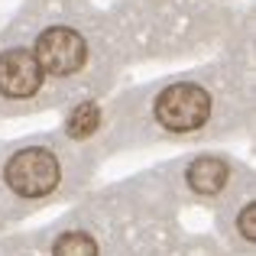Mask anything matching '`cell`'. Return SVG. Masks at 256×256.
<instances>
[{
	"mask_svg": "<svg viewBox=\"0 0 256 256\" xmlns=\"http://www.w3.org/2000/svg\"><path fill=\"white\" fill-rule=\"evenodd\" d=\"M224 49L214 62L152 78L104 100V120L94 140L100 159L146 146L227 140L250 130L256 117L250 20H240Z\"/></svg>",
	"mask_w": 256,
	"mask_h": 256,
	"instance_id": "6da1fadb",
	"label": "cell"
},
{
	"mask_svg": "<svg viewBox=\"0 0 256 256\" xmlns=\"http://www.w3.org/2000/svg\"><path fill=\"white\" fill-rule=\"evenodd\" d=\"M6 26L32 52L58 107L107 100L126 68L110 20L78 0H39Z\"/></svg>",
	"mask_w": 256,
	"mask_h": 256,
	"instance_id": "7a4b0ae2",
	"label": "cell"
},
{
	"mask_svg": "<svg viewBox=\"0 0 256 256\" xmlns=\"http://www.w3.org/2000/svg\"><path fill=\"white\" fill-rule=\"evenodd\" d=\"M100 162L94 146L72 143L62 130L0 143V234L42 208L84 194Z\"/></svg>",
	"mask_w": 256,
	"mask_h": 256,
	"instance_id": "3957f363",
	"label": "cell"
},
{
	"mask_svg": "<svg viewBox=\"0 0 256 256\" xmlns=\"http://www.w3.org/2000/svg\"><path fill=\"white\" fill-rule=\"evenodd\" d=\"M42 256H143L136 234L100 192H91L49 227L26 234Z\"/></svg>",
	"mask_w": 256,
	"mask_h": 256,
	"instance_id": "277c9868",
	"label": "cell"
},
{
	"mask_svg": "<svg viewBox=\"0 0 256 256\" xmlns=\"http://www.w3.org/2000/svg\"><path fill=\"white\" fill-rule=\"evenodd\" d=\"M150 178L175 208L208 204L218 218H224L234 204L253 194V172L227 152H198V156L172 159L156 166Z\"/></svg>",
	"mask_w": 256,
	"mask_h": 256,
	"instance_id": "5b68a950",
	"label": "cell"
},
{
	"mask_svg": "<svg viewBox=\"0 0 256 256\" xmlns=\"http://www.w3.org/2000/svg\"><path fill=\"white\" fill-rule=\"evenodd\" d=\"M49 84L39 72L26 42L10 30L0 26V120L4 117H30V114L56 110Z\"/></svg>",
	"mask_w": 256,
	"mask_h": 256,
	"instance_id": "8992f818",
	"label": "cell"
},
{
	"mask_svg": "<svg viewBox=\"0 0 256 256\" xmlns=\"http://www.w3.org/2000/svg\"><path fill=\"white\" fill-rule=\"evenodd\" d=\"M100 120H104V100H98V98L78 100V104H72L68 117H65L62 133L72 143L94 146V140H98V133H100Z\"/></svg>",
	"mask_w": 256,
	"mask_h": 256,
	"instance_id": "52a82bcc",
	"label": "cell"
},
{
	"mask_svg": "<svg viewBox=\"0 0 256 256\" xmlns=\"http://www.w3.org/2000/svg\"><path fill=\"white\" fill-rule=\"evenodd\" d=\"M0 256H42V253H39L23 234V237H6L4 246H0Z\"/></svg>",
	"mask_w": 256,
	"mask_h": 256,
	"instance_id": "ba28073f",
	"label": "cell"
}]
</instances>
